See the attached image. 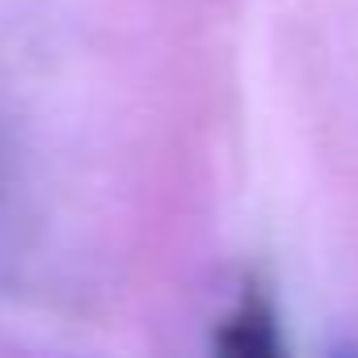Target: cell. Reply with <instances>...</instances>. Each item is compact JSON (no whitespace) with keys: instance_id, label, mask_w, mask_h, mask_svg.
<instances>
[{"instance_id":"6da1fadb","label":"cell","mask_w":358,"mask_h":358,"mask_svg":"<svg viewBox=\"0 0 358 358\" xmlns=\"http://www.w3.org/2000/svg\"><path fill=\"white\" fill-rule=\"evenodd\" d=\"M224 354H270L274 350V316L262 299H245L220 329Z\"/></svg>"}]
</instances>
